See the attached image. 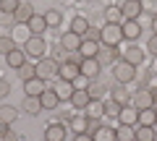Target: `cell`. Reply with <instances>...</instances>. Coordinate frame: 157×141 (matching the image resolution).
<instances>
[{
    "label": "cell",
    "mask_w": 157,
    "mask_h": 141,
    "mask_svg": "<svg viewBox=\"0 0 157 141\" xmlns=\"http://www.w3.org/2000/svg\"><path fill=\"white\" fill-rule=\"evenodd\" d=\"M86 91H89L92 99H102V97H105V86H102V84H94V79H92V84L86 86Z\"/></svg>",
    "instance_id": "obj_35"
},
{
    "label": "cell",
    "mask_w": 157,
    "mask_h": 141,
    "mask_svg": "<svg viewBox=\"0 0 157 141\" xmlns=\"http://www.w3.org/2000/svg\"><path fill=\"white\" fill-rule=\"evenodd\" d=\"M115 141H136V128H134V125L118 123V128H115Z\"/></svg>",
    "instance_id": "obj_20"
},
{
    "label": "cell",
    "mask_w": 157,
    "mask_h": 141,
    "mask_svg": "<svg viewBox=\"0 0 157 141\" xmlns=\"http://www.w3.org/2000/svg\"><path fill=\"white\" fill-rule=\"evenodd\" d=\"M84 113L89 115L92 120H100L102 115H105V102H102V99H92L89 105H86V107H84Z\"/></svg>",
    "instance_id": "obj_19"
},
{
    "label": "cell",
    "mask_w": 157,
    "mask_h": 141,
    "mask_svg": "<svg viewBox=\"0 0 157 141\" xmlns=\"http://www.w3.org/2000/svg\"><path fill=\"white\" fill-rule=\"evenodd\" d=\"M0 141H18V136L13 133V131H8V133H3V136H0Z\"/></svg>",
    "instance_id": "obj_43"
},
{
    "label": "cell",
    "mask_w": 157,
    "mask_h": 141,
    "mask_svg": "<svg viewBox=\"0 0 157 141\" xmlns=\"http://www.w3.org/2000/svg\"><path fill=\"white\" fill-rule=\"evenodd\" d=\"M121 26H123V37H126V42H136V39H139V34H141V24H139V21H131V18H126Z\"/></svg>",
    "instance_id": "obj_13"
},
{
    "label": "cell",
    "mask_w": 157,
    "mask_h": 141,
    "mask_svg": "<svg viewBox=\"0 0 157 141\" xmlns=\"http://www.w3.org/2000/svg\"><path fill=\"white\" fill-rule=\"evenodd\" d=\"M16 50V39L13 37H0V52L3 55H8V52Z\"/></svg>",
    "instance_id": "obj_36"
},
{
    "label": "cell",
    "mask_w": 157,
    "mask_h": 141,
    "mask_svg": "<svg viewBox=\"0 0 157 141\" xmlns=\"http://www.w3.org/2000/svg\"><path fill=\"white\" fill-rule=\"evenodd\" d=\"M78 68H81V76H86V79H97L100 71H102V65H100L97 58H81Z\"/></svg>",
    "instance_id": "obj_7"
},
{
    "label": "cell",
    "mask_w": 157,
    "mask_h": 141,
    "mask_svg": "<svg viewBox=\"0 0 157 141\" xmlns=\"http://www.w3.org/2000/svg\"><path fill=\"white\" fill-rule=\"evenodd\" d=\"M147 50H149L152 55L157 58V34H152V37H149V42H147Z\"/></svg>",
    "instance_id": "obj_40"
},
{
    "label": "cell",
    "mask_w": 157,
    "mask_h": 141,
    "mask_svg": "<svg viewBox=\"0 0 157 141\" xmlns=\"http://www.w3.org/2000/svg\"><path fill=\"white\" fill-rule=\"evenodd\" d=\"M8 131H11V128H8V123H3V120H0V136L8 133Z\"/></svg>",
    "instance_id": "obj_45"
},
{
    "label": "cell",
    "mask_w": 157,
    "mask_h": 141,
    "mask_svg": "<svg viewBox=\"0 0 157 141\" xmlns=\"http://www.w3.org/2000/svg\"><path fill=\"white\" fill-rule=\"evenodd\" d=\"M45 89H47V84H45V79H39V76L24 81V91H26V97H39Z\"/></svg>",
    "instance_id": "obj_12"
},
{
    "label": "cell",
    "mask_w": 157,
    "mask_h": 141,
    "mask_svg": "<svg viewBox=\"0 0 157 141\" xmlns=\"http://www.w3.org/2000/svg\"><path fill=\"white\" fill-rule=\"evenodd\" d=\"M113 73H115L118 84H131V81L136 79V65H131V63H126V60H118L115 65H113Z\"/></svg>",
    "instance_id": "obj_4"
},
{
    "label": "cell",
    "mask_w": 157,
    "mask_h": 141,
    "mask_svg": "<svg viewBox=\"0 0 157 141\" xmlns=\"http://www.w3.org/2000/svg\"><path fill=\"white\" fill-rule=\"evenodd\" d=\"M89 102H92V97H89V91H86V89H76V91H73V97H71V105H73V107H78V110H84Z\"/></svg>",
    "instance_id": "obj_23"
},
{
    "label": "cell",
    "mask_w": 157,
    "mask_h": 141,
    "mask_svg": "<svg viewBox=\"0 0 157 141\" xmlns=\"http://www.w3.org/2000/svg\"><path fill=\"white\" fill-rule=\"evenodd\" d=\"M6 63H8V68H16V71H18V68L26 63V52L16 47L13 52H8V55H6Z\"/></svg>",
    "instance_id": "obj_21"
},
{
    "label": "cell",
    "mask_w": 157,
    "mask_h": 141,
    "mask_svg": "<svg viewBox=\"0 0 157 141\" xmlns=\"http://www.w3.org/2000/svg\"><path fill=\"white\" fill-rule=\"evenodd\" d=\"M68 32L78 34V37H86V34H89V21H86L84 16H76V18L71 21V29H68Z\"/></svg>",
    "instance_id": "obj_25"
},
{
    "label": "cell",
    "mask_w": 157,
    "mask_h": 141,
    "mask_svg": "<svg viewBox=\"0 0 157 141\" xmlns=\"http://www.w3.org/2000/svg\"><path fill=\"white\" fill-rule=\"evenodd\" d=\"M121 8H123V16H126V18H131V21H139V16L144 13L141 0H126Z\"/></svg>",
    "instance_id": "obj_11"
},
{
    "label": "cell",
    "mask_w": 157,
    "mask_h": 141,
    "mask_svg": "<svg viewBox=\"0 0 157 141\" xmlns=\"http://www.w3.org/2000/svg\"><path fill=\"white\" fill-rule=\"evenodd\" d=\"M100 39H89V37H84V42H81V47H78V52H81V58H97V52H100Z\"/></svg>",
    "instance_id": "obj_14"
},
{
    "label": "cell",
    "mask_w": 157,
    "mask_h": 141,
    "mask_svg": "<svg viewBox=\"0 0 157 141\" xmlns=\"http://www.w3.org/2000/svg\"><path fill=\"white\" fill-rule=\"evenodd\" d=\"M136 120H139V110L136 107H128V105H126V107L118 113V123H123V125H136Z\"/></svg>",
    "instance_id": "obj_17"
},
{
    "label": "cell",
    "mask_w": 157,
    "mask_h": 141,
    "mask_svg": "<svg viewBox=\"0 0 157 141\" xmlns=\"http://www.w3.org/2000/svg\"><path fill=\"white\" fill-rule=\"evenodd\" d=\"M123 26L121 24H105L100 29V45H107V47H121L123 42Z\"/></svg>",
    "instance_id": "obj_1"
},
{
    "label": "cell",
    "mask_w": 157,
    "mask_h": 141,
    "mask_svg": "<svg viewBox=\"0 0 157 141\" xmlns=\"http://www.w3.org/2000/svg\"><path fill=\"white\" fill-rule=\"evenodd\" d=\"M113 99H115V102H121L123 107L131 102V94L126 91V84H121V86H115V89H113Z\"/></svg>",
    "instance_id": "obj_31"
},
{
    "label": "cell",
    "mask_w": 157,
    "mask_h": 141,
    "mask_svg": "<svg viewBox=\"0 0 157 141\" xmlns=\"http://www.w3.org/2000/svg\"><path fill=\"white\" fill-rule=\"evenodd\" d=\"M29 32L34 34V37H42V32H45V29H50L47 26V21H45V16H39V13H34L32 18H29Z\"/></svg>",
    "instance_id": "obj_15"
},
{
    "label": "cell",
    "mask_w": 157,
    "mask_h": 141,
    "mask_svg": "<svg viewBox=\"0 0 157 141\" xmlns=\"http://www.w3.org/2000/svg\"><path fill=\"white\" fill-rule=\"evenodd\" d=\"M136 125H157V110L155 107L139 110V120H136Z\"/></svg>",
    "instance_id": "obj_24"
},
{
    "label": "cell",
    "mask_w": 157,
    "mask_h": 141,
    "mask_svg": "<svg viewBox=\"0 0 157 141\" xmlns=\"http://www.w3.org/2000/svg\"><path fill=\"white\" fill-rule=\"evenodd\" d=\"M155 141H157V139H155Z\"/></svg>",
    "instance_id": "obj_49"
},
{
    "label": "cell",
    "mask_w": 157,
    "mask_h": 141,
    "mask_svg": "<svg viewBox=\"0 0 157 141\" xmlns=\"http://www.w3.org/2000/svg\"><path fill=\"white\" fill-rule=\"evenodd\" d=\"M18 76H21L24 81H29V79H34V76H37V65H32V63H24V65L18 68Z\"/></svg>",
    "instance_id": "obj_33"
},
{
    "label": "cell",
    "mask_w": 157,
    "mask_h": 141,
    "mask_svg": "<svg viewBox=\"0 0 157 141\" xmlns=\"http://www.w3.org/2000/svg\"><path fill=\"white\" fill-rule=\"evenodd\" d=\"M152 86H155L152 91H157V73H155V79H152Z\"/></svg>",
    "instance_id": "obj_47"
},
{
    "label": "cell",
    "mask_w": 157,
    "mask_h": 141,
    "mask_svg": "<svg viewBox=\"0 0 157 141\" xmlns=\"http://www.w3.org/2000/svg\"><path fill=\"white\" fill-rule=\"evenodd\" d=\"M105 18H107V24H123V21H126V16H123V8L110 6V8L105 11Z\"/></svg>",
    "instance_id": "obj_27"
},
{
    "label": "cell",
    "mask_w": 157,
    "mask_h": 141,
    "mask_svg": "<svg viewBox=\"0 0 157 141\" xmlns=\"http://www.w3.org/2000/svg\"><path fill=\"white\" fill-rule=\"evenodd\" d=\"M81 76V68H78V60L68 58L66 63H60V79L63 81H76Z\"/></svg>",
    "instance_id": "obj_6"
},
{
    "label": "cell",
    "mask_w": 157,
    "mask_h": 141,
    "mask_svg": "<svg viewBox=\"0 0 157 141\" xmlns=\"http://www.w3.org/2000/svg\"><path fill=\"white\" fill-rule=\"evenodd\" d=\"M155 125H139L136 128V141H155Z\"/></svg>",
    "instance_id": "obj_30"
},
{
    "label": "cell",
    "mask_w": 157,
    "mask_h": 141,
    "mask_svg": "<svg viewBox=\"0 0 157 141\" xmlns=\"http://www.w3.org/2000/svg\"><path fill=\"white\" fill-rule=\"evenodd\" d=\"M94 141H115V128H107V125H100V128L92 133Z\"/></svg>",
    "instance_id": "obj_28"
},
{
    "label": "cell",
    "mask_w": 157,
    "mask_h": 141,
    "mask_svg": "<svg viewBox=\"0 0 157 141\" xmlns=\"http://www.w3.org/2000/svg\"><path fill=\"white\" fill-rule=\"evenodd\" d=\"M81 42H84V37H78V34H73V32H66V34L60 37V47H63L66 52H71V55H73V52H78Z\"/></svg>",
    "instance_id": "obj_9"
},
{
    "label": "cell",
    "mask_w": 157,
    "mask_h": 141,
    "mask_svg": "<svg viewBox=\"0 0 157 141\" xmlns=\"http://www.w3.org/2000/svg\"><path fill=\"white\" fill-rule=\"evenodd\" d=\"M16 110H13V107H8V105H6V107H0V120H3V123H8V125H11L13 123V120H16Z\"/></svg>",
    "instance_id": "obj_37"
},
{
    "label": "cell",
    "mask_w": 157,
    "mask_h": 141,
    "mask_svg": "<svg viewBox=\"0 0 157 141\" xmlns=\"http://www.w3.org/2000/svg\"><path fill=\"white\" fill-rule=\"evenodd\" d=\"M37 76L45 81H52V79H60V63L52 60V58H42L37 60Z\"/></svg>",
    "instance_id": "obj_2"
},
{
    "label": "cell",
    "mask_w": 157,
    "mask_h": 141,
    "mask_svg": "<svg viewBox=\"0 0 157 141\" xmlns=\"http://www.w3.org/2000/svg\"><path fill=\"white\" fill-rule=\"evenodd\" d=\"M121 110H123V105H121V102H115L113 97L105 102V115H113V118H118V113H121Z\"/></svg>",
    "instance_id": "obj_34"
},
{
    "label": "cell",
    "mask_w": 157,
    "mask_h": 141,
    "mask_svg": "<svg viewBox=\"0 0 157 141\" xmlns=\"http://www.w3.org/2000/svg\"><path fill=\"white\" fill-rule=\"evenodd\" d=\"M115 50L118 47H107V45H102L100 47V52H97V60H100V65H115Z\"/></svg>",
    "instance_id": "obj_16"
},
{
    "label": "cell",
    "mask_w": 157,
    "mask_h": 141,
    "mask_svg": "<svg viewBox=\"0 0 157 141\" xmlns=\"http://www.w3.org/2000/svg\"><path fill=\"white\" fill-rule=\"evenodd\" d=\"M39 102H42V110H55L60 99H58V94L52 89H45L42 94H39Z\"/></svg>",
    "instance_id": "obj_22"
},
{
    "label": "cell",
    "mask_w": 157,
    "mask_h": 141,
    "mask_svg": "<svg viewBox=\"0 0 157 141\" xmlns=\"http://www.w3.org/2000/svg\"><path fill=\"white\" fill-rule=\"evenodd\" d=\"M73 141H94V139H92V133H76Z\"/></svg>",
    "instance_id": "obj_44"
},
{
    "label": "cell",
    "mask_w": 157,
    "mask_h": 141,
    "mask_svg": "<svg viewBox=\"0 0 157 141\" xmlns=\"http://www.w3.org/2000/svg\"><path fill=\"white\" fill-rule=\"evenodd\" d=\"M24 52H26V58H32V60H42L47 52V42L42 39V37H29L26 42H24Z\"/></svg>",
    "instance_id": "obj_3"
},
{
    "label": "cell",
    "mask_w": 157,
    "mask_h": 141,
    "mask_svg": "<svg viewBox=\"0 0 157 141\" xmlns=\"http://www.w3.org/2000/svg\"><path fill=\"white\" fill-rule=\"evenodd\" d=\"M24 113H29V115H39L42 113V102H39V97H24Z\"/></svg>",
    "instance_id": "obj_26"
},
{
    "label": "cell",
    "mask_w": 157,
    "mask_h": 141,
    "mask_svg": "<svg viewBox=\"0 0 157 141\" xmlns=\"http://www.w3.org/2000/svg\"><path fill=\"white\" fill-rule=\"evenodd\" d=\"M86 81H92V79H86V76H78V79L73 81V86H76V89H86V86H89Z\"/></svg>",
    "instance_id": "obj_42"
},
{
    "label": "cell",
    "mask_w": 157,
    "mask_h": 141,
    "mask_svg": "<svg viewBox=\"0 0 157 141\" xmlns=\"http://www.w3.org/2000/svg\"><path fill=\"white\" fill-rule=\"evenodd\" d=\"M18 6H21V0H0V11L6 13H16Z\"/></svg>",
    "instance_id": "obj_38"
},
{
    "label": "cell",
    "mask_w": 157,
    "mask_h": 141,
    "mask_svg": "<svg viewBox=\"0 0 157 141\" xmlns=\"http://www.w3.org/2000/svg\"><path fill=\"white\" fill-rule=\"evenodd\" d=\"M152 32L157 34V16H152Z\"/></svg>",
    "instance_id": "obj_46"
},
{
    "label": "cell",
    "mask_w": 157,
    "mask_h": 141,
    "mask_svg": "<svg viewBox=\"0 0 157 141\" xmlns=\"http://www.w3.org/2000/svg\"><path fill=\"white\" fill-rule=\"evenodd\" d=\"M45 21H47V26H60V21H63V16H60V11H55V8H50V11L45 13Z\"/></svg>",
    "instance_id": "obj_32"
},
{
    "label": "cell",
    "mask_w": 157,
    "mask_h": 141,
    "mask_svg": "<svg viewBox=\"0 0 157 141\" xmlns=\"http://www.w3.org/2000/svg\"><path fill=\"white\" fill-rule=\"evenodd\" d=\"M141 6H144V11H149L152 16H157V0H141Z\"/></svg>",
    "instance_id": "obj_39"
},
{
    "label": "cell",
    "mask_w": 157,
    "mask_h": 141,
    "mask_svg": "<svg viewBox=\"0 0 157 141\" xmlns=\"http://www.w3.org/2000/svg\"><path fill=\"white\" fill-rule=\"evenodd\" d=\"M134 107L136 110H147V107H155V94H152V89H141L134 94Z\"/></svg>",
    "instance_id": "obj_8"
},
{
    "label": "cell",
    "mask_w": 157,
    "mask_h": 141,
    "mask_svg": "<svg viewBox=\"0 0 157 141\" xmlns=\"http://www.w3.org/2000/svg\"><path fill=\"white\" fill-rule=\"evenodd\" d=\"M11 94V84H8L6 79H0V99H3V97H8Z\"/></svg>",
    "instance_id": "obj_41"
},
{
    "label": "cell",
    "mask_w": 157,
    "mask_h": 141,
    "mask_svg": "<svg viewBox=\"0 0 157 141\" xmlns=\"http://www.w3.org/2000/svg\"><path fill=\"white\" fill-rule=\"evenodd\" d=\"M52 91L58 94V99H68V102H71V97H73V91H76V86H73V81L58 79L55 84H52Z\"/></svg>",
    "instance_id": "obj_10"
},
{
    "label": "cell",
    "mask_w": 157,
    "mask_h": 141,
    "mask_svg": "<svg viewBox=\"0 0 157 141\" xmlns=\"http://www.w3.org/2000/svg\"><path fill=\"white\" fill-rule=\"evenodd\" d=\"M34 16V11H32V6H26V3H21L18 6V11L13 13V18H16V24H29V18Z\"/></svg>",
    "instance_id": "obj_29"
},
{
    "label": "cell",
    "mask_w": 157,
    "mask_h": 141,
    "mask_svg": "<svg viewBox=\"0 0 157 141\" xmlns=\"http://www.w3.org/2000/svg\"><path fill=\"white\" fill-rule=\"evenodd\" d=\"M45 141H66V128L60 123H50L45 131Z\"/></svg>",
    "instance_id": "obj_18"
},
{
    "label": "cell",
    "mask_w": 157,
    "mask_h": 141,
    "mask_svg": "<svg viewBox=\"0 0 157 141\" xmlns=\"http://www.w3.org/2000/svg\"><path fill=\"white\" fill-rule=\"evenodd\" d=\"M121 60L131 63V65H141V60H144V50H139L136 42H128V45L121 50Z\"/></svg>",
    "instance_id": "obj_5"
},
{
    "label": "cell",
    "mask_w": 157,
    "mask_h": 141,
    "mask_svg": "<svg viewBox=\"0 0 157 141\" xmlns=\"http://www.w3.org/2000/svg\"><path fill=\"white\" fill-rule=\"evenodd\" d=\"M152 94H155V110H157V91H152Z\"/></svg>",
    "instance_id": "obj_48"
}]
</instances>
